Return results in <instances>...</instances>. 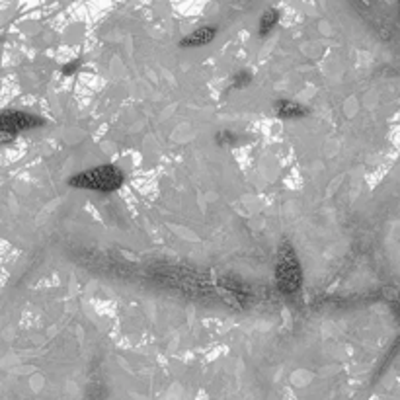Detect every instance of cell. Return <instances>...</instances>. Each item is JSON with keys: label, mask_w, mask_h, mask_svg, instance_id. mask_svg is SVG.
Here are the masks:
<instances>
[{"label": "cell", "mask_w": 400, "mask_h": 400, "mask_svg": "<svg viewBox=\"0 0 400 400\" xmlns=\"http://www.w3.org/2000/svg\"><path fill=\"white\" fill-rule=\"evenodd\" d=\"M72 188H82V189H96V191H113L123 184V174L119 172L116 166L104 164L80 172L76 176H72L69 180Z\"/></svg>", "instance_id": "6da1fadb"}, {"label": "cell", "mask_w": 400, "mask_h": 400, "mask_svg": "<svg viewBox=\"0 0 400 400\" xmlns=\"http://www.w3.org/2000/svg\"><path fill=\"white\" fill-rule=\"evenodd\" d=\"M275 277H277V283H279L283 293H297L301 283H303L299 260H297V254H295L293 246L289 242H283L277 250Z\"/></svg>", "instance_id": "7a4b0ae2"}, {"label": "cell", "mask_w": 400, "mask_h": 400, "mask_svg": "<svg viewBox=\"0 0 400 400\" xmlns=\"http://www.w3.org/2000/svg\"><path fill=\"white\" fill-rule=\"evenodd\" d=\"M45 121L37 116H32V113H24V111H4L0 113V131L4 133H10L16 137V133H22V131L27 129H36L39 125H43Z\"/></svg>", "instance_id": "3957f363"}, {"label": "cell", "mask_w": 400, "mask_h": 400, "mask_svg": "<svg viewBox=\"0 0 400 400\" xmlns=\"http://www.w3.org/2000/svg\"><path fill=\"white\" fill-rule=\"evenodd\" d=\"M215 36H217V27L205 25V27L195 30L193 34H189L188 37H184L182 39V47H203V45L211 43Z\"/></svg>", "instance_id": "277c9868"}, {"label": "cell", "mask_w": 400, "mask_h": 400, "mask_svg": "<svg viewBox=\"0 0 400 400\" xmlns=\"http://www.w3.org/2000/svg\"><path fill=\"white\" fill-rule=\"evenodd\" d=\"M275 113L279 116L281 119H299V118H305L306 113V107H303L301 104H297V102H289V100H279V102H275Z\"/></svg>", "instance_id": "5b68a950"}, {"label": "cell", "mask_w": 400, "mask_h": 400, "mask_svg": "<svg viewBox=\"0 0 400 400\" xmlns=\"http://www.w3.org/2000/svg\"><path fill=\"white\" fill-rule=\"evenodd\" d=\"M277 20H279V12H277V10H273V8L264 14V16H262V20H260V30H258L260 37L270 36V32L275 27Z\"/></svg>", "instance_id": "8992f818"}, {"label": "cell", "mask_w": 400, "mask_h": 400, "mask_svg": "<svg viewBox=\"0 0 400 400\" xmlns=\"http://www.w3.org/2000/svg\"><path fill=\"white\" fill-rule=\"evenodd\" d=\"M250 80H252V74H250L248 71L236 72V76H235V88H244V86H248V84H250Z\"/></svg>", "instance_id": "52a82bcc"}, {"label": "cell", "mask_w": 400, "mask_h": 400, "mask_svg": "<svg viewBox=\"0 0 400 400\" xmlns=\"http://www.w3.org/2000/svg\"><path fill=\"white\" fill-rule=\"evenodd\" d=\"M217 142H219V145H235L236 135L233 131H221V133L217 135Z\"/></svg>", "instance_id": "ba28073f"}, {"label": "cell", "mask_w": 400, "mask_h": 400, "mask_svg": "<svg viewBox=\"0 0 400 400\" xmlns=\"http://www.w3.org/2000/svg\"><path fill=\"white\" fill-rule=\"evenodd\" d=\"M78 67H80V61H74V63H67L65 67H63V74L65 76H71L74 72L78 71Z\"/></svg>", "instance_id": "9c48e42d"}]
</instances>
